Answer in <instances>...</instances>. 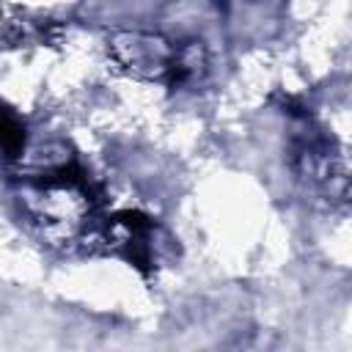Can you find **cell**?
I'll list each match as a JSON object with an SVG mask.
<instances>
[{
    "label": "cell",
    "instance_id": "cell-4",
    "mask_svg": "<svg viewBox=\"0 0 352 352\" xmlns=\"http://www.w3.org/2000/svg\"><path fill=\"white\" fill-rule=\"evenodd\" d=\"M0 151L6 157H19L25 151V132H22V124L0 107Z\"/></svg>",
    "mask_w": 352,
    "mask_h": 352
},
{
    "label": "cell",
    "instance_id": "cell-1",
    "mask_svg": "<svg viewBox=\"0 0 352 352\" xmlns=\"http://www.w3.org/2000/svg\"><path fill=\"white\" fill-rule=\"evenodd\" d=\"M25 214L52 242H80L91 234L94 195L72 162L28 173L19 190Z\"/></svg>",
    "mask_w": 352,
    "mask_h": 352
},
{
    "label": "cell",
    "instance_id": "cell-3",
    "mask_svg": "<svg viewBox=\"0 0 352 352\" xmlns=\"http://www.w3.org/2000/svg\"><path fill=\"white\" fill-rule=\"evenodd\" d=\"M99 242H104L113 253L124 256L126 261L138 267H154L157 261H162L173 239L154 220L138 212H124V214L110 217L99 228Z\"/></svg>",
    "mask_w": 352,
    "mask_h": 352
},
{
    "label": "cell",
    "instance_id": "cell-2",
    "mask_svg": "<svg viewBox=\"0 0 352 352\" xmlns=\"http://www.w3.org/2000/svg\"><path fill=\"white\" fill-rule=\"evenodd\" d=\"M107 52L126 74L148 82H165L168 88H179L182 41H170L162 33L118 30L107 38Z\"/></svg>",
    "mask_w": 352,
    "mask_h": 352
}]
</instances>
